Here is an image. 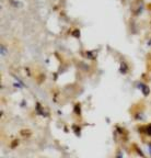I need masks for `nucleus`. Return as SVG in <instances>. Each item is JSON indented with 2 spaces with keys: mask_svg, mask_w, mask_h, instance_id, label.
Wrapping results in <instances>:
<instances>
[{
  "mask_svg": "<svg viewBox=\"0 0 151 158\" xmlns=\"http://www.w3.org/2000/svg\"><path fill=\"white\" fill-rule=\"evenodd\" d=\"M148 151H149V153H150V155H151V143L148 144Z\"/></svg>",
  "mask_w": 151,
  "mask_h": 158,
  "instance_id": "20e7f679",
  "label": "nucleus"
},
{
  "mask_svg": "<svg viewBox=\"0 0 151 158\" xmlns=\"http://www.w3.org/2000/svg\"><path fill=\"white\" fill-rule=\"evenodd\" d=\"M145 133H146L147 135L151 136V124H149L148 126H146V127H145Z\"/></svg>",
  "mask_w": 151,
  "mask_h": 158,
  "instance_id": "7ed1b4c3",
  "label": "nucleus"
},
{
  "mask_svg": "<svg viewBox=\"0 0 151 158\" xmlns=\"http://www.w3.org/2000/svg\"><path fill=\"white\" fill-rule=\"evenodd\" d=\"M128 70H129L128 64H127L125 60H121V67H119V72H121V74L126 75L127 73H128Z\"/></svg>",
  "mask_w": 151,
  "mask_h": 158,
  "instance_id": "f03ea898",
  "label": "nucleus"
},
{
  "mask_svg": "<svg viewBox=\"0 0 151 158\" xmlns=\"http://www.w3.org/2000/svg\"><path fill=\"white\" fill-rule=\"evenodd\" d=\"M138 88L140 89V91L144 94V96H148V94H150V89H149L148 85L144 84V82H139Z\"/></svg>",
  "mask_w": 151,
  "mask_h": 158,
  "instance_id": "f257e3e1",
  "label": "nucleus"
}]
</instances>
